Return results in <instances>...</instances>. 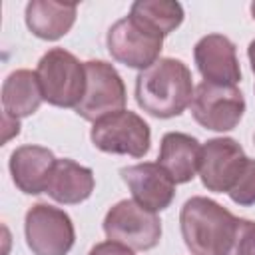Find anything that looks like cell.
<instances>
[{
    "mask_svg": "<svg viewBox=\"0 0 255 255\" xmlns=\"http://www.w3.org/2000/svg\"><path fill=\"white\" fill-rule=\"evenodd\" d=\"M201 145L199 141L183 131H167L159 143L157 163L167 171L173 183H187L199 171Z\"/></svg>",
    "mask_w": 255,
    "mask_h": 255,
    "instance_id": "cell-14",
    "label": "cell"
},
{
    "mask_svg": "<svg viewBox=\"0 0 255 255\" xmlns=\"http://www.w3.org/2000/svg\"><path fill=\"white\" fill-rule=\"evenodd\" d=\"M193 60L199 74L203 76V82L217 86H235L241 80L235 44L223 34L203 36L193 48Z\"/></svg>",
    "mask_w": 255,
    "mask_h": 255,
    "instance_id": "cell-12",
    "label": "cell"
},
{
    "mask_svg": "<svg viewBox=\"0 0 255 255\" xmlns=\"http://www.w3.org/2000/svg\"><path fill=\"white\" fill-rule=\"evenodd\" d=\"M106 46L116 62L143 72L159 60L163 36L128 14L126 18H120L116 24H112L106 36Z\"/></svg>",
    "mask_w": 255,
    "mask_h": 255,
    "instance_id": "cell-6",
    "label": "cell"
},
{
    "mask_svg": "<svg viewBox=\"0 0 255 255\" xmlns=\"http://www.w3.org/2000/svg\"><path fill=\"white\" fill-rule=\"evenodd\" d=\"M18 133H20V120H14V118L4 114V143L12 135H18Z\"/></svg>",
    "mask_w": 255,
    "mask_h": 255,
    "instance_id": "cell-22",
    "label": "cell"
},
{
    "mask_svg": "<svg viewBox=\"0 0 255 255\" xmlns=\"http://www.w3.org/2000/svg\"><path fill=\"white\" fill-rule=\"evenodd\" d=\"M251 14H253V20H255V2H251Z\"/></svg>",
    "mask_w": 255,
    "mask_h": 255,
    "instance_id": "cell-24",
    "label": "cell"
},
{
    "mask_svg": "<svg viewBox=\"0 0 255 255\" xmlns=\"http://www.w3.org/2000/svg\"><path fill=\"white\" fill-rule=\"evenodd\" d=\"M88 255H133V251L122 243H116V241H102L98 245H94L90 249Z\"/></svg>",
    "mask_w": 255,
    "mask_h": 255,
    "instance_id": "cell-21",
    "label": "cell"
},
{
    "mask_svg": "<svg viewBox=\"0 0 255 255\" xmlns=\"http://www.w3.org/2000/svg\"><path fill=\"white\" fill-rule=\"evenodd\" d=\"M122 179L133 195V201L147 211H163L175 197V183L159 163H137L122 167Z\"/></svg>",
    "mask_w": 255,
    "mask_h": 255,
    "instance_id": "cell-11",
    "label": "cell"
},
{
    "mask_svg": "<svg viewBox=\"0 0 255 255\" xmlns=\"http://www.w3.org/2000/svg\"><path fill=\"white\" fill-rule=\"evenodd\" d=\"M76 4L32 0L26 4V26L42 40H58L66 36L76 22Z\"/></svg>",
    "mask_w": 255,
    "mask_h": 255,
    "instance_id": "cell-16",
    "label": "cell"
},
{
    "mask_svg": "<svg viewBox=\"0 0 255 255\" xmlns=\"http://www.w3.org/2000/svg\"><path fill=\"white\" fill-rule=\"evenodd\" d=\"M42 102L44 96L36 72L16 70L8 74V78L2 84V108L6 116L14 120L28 118L34 112H38Z\"/></svg>",
    "mask_w": 255,
    "mask_h": 255,
    "instance_id": "cell-17",
    "label": "cell"
},
{
    "mask_svg": "<svg viewBox=\"0 0 255 255\" xmlns=\"http://www.w3.org/2000/svg\"><path fill=\"white\" fill-rule=\"evenodd\" d=\"M44 102L58 108H78L86 90V66L68 50H48L36 68Z\"/></svg>",
    "mask_w": 255,
    "mask_h": 255,
    "instance_id": "cell-3",
    "label": "cell"
},
{
    "mask_svg": "<svg viewBox=\"0 0 255 255\" xmlns=\"http://www.w3.org/2000/svg\"><path fill=\"white\" fill-rule=\"evenodd\" d=\"M193 120L211 131H231L245 114V98L235 86L201 82L189 104Z\"/></svg>",
    "mask_w": 255,
    "mask_h": 255,
    "instance_id": "cell-9",
    "label": "cell"
},
{
    "mask_svg": "<svg viewBox=\"0 0 255 255\" xmlns=\"http://www.w3.org/2000/svg\"><path fill=\"white\" fill-rule=\"evenodd\" d=\"M24 233L34 255H68L76 241V229L70 215L48 203H36L28 209Z\"/></svg>",
    "mask_w": 255,
    "mask_h": 255,
    "instance_id": "cell-8",
    "label": "cell"
},
{
    "mask_svg": "<svg viewBox=\"0 0 255 255\" xmlns=\"http://www.w3.org/2000/svg\"><path fill=\"white\" fill-rule=\"evenodd\" d=\"M243 147L233 137H213L201 145L199 177L201 183L215 193H229L237 177L247 165Z\"/></svg>",
    "mask_w": 255,
    "mask_h": 255,
    "instance_id": "cell-10",
    "label": "cell"
},
{
    "mask_svg": "<svg viewBox=\"0 0 255 255\" xmlns=\"http://www.w3.org/2000/svg\"><path fill=\"white\" fill-rule=\"evenodd\" d=\"M86 66V90L76 108V114L88 122H98L110 114L122 112L128 96L126 84L118 70L104 60H88Z\"/></svg>",
    "mask_w": 255,
    "mask_h": 255,
    "instance_id": "cell-7",
    "label": "cell"
},
{
    "mask_svg": "<svg viewBox=\"0 0 255 255\" xmlns=\"http://www.w3.org/2000/svg\"><path fill=\"white\" fill-rule=\"evenodd\" d=\"M56 157L42 145H20L10 155V173L16 187L28 195H38L48 189Z\"/></svg>",
    "mask_w": 255,
    "mask_h": 255,
    "instance_id": "cell-13",
    "label": "cell"
},
{
    "mask_svg": "<svg viewBox=\"0 0 255 255\" xmlns=\"http://www.w3.org/2000/svg\"><path fill=\"white\" fill-rule=\"evenodd\" d=\"M104 233L110 241L122 243L131 251H147L161 239V221L133 199H122L106 213Z\"/></svg>",
    "mask_w": 255,
    "mask_h": 255,
    "instance_id": "cell-4",
    "label": "cell"
},
{
    "mask_svg": "<svg viewBox=\"0 0 255 255\" xmlns=\"http://www.w3.org/2000/svg\"><path fill=\"white\" fill-rule=\"evenodd\" d=\"M189 68L175 58H159L135 78V102L153 118L167 120L183 114L193 100Z\"/></svg>",
    "mask_w": 255,
    "mask_h": 255,
    "instance_id": "cell-1",
    "label": "cell"
},
{
    "mask_svg": "<svg viewBox=\"0 0 255 255\" xmlns=\"http://www.w3.org/2000/svg\"><path fill=\"white\" fill-rule=\"evenodd\" d=\"M92 143L106 153L143 157L151 145L147 122L135 112L122 110L98 120L90 131Z\"/></svg>",
    "mask_w": 255,
    "mask_h": 255,
    "instance_id": "cell-5",
    "label": "cell"
},
{
    "mask_svg": "<svg viewBox=\"0 0 255 255\" xmlns=\"http://www.w3.org/2000/svg\"><path fill=\"white\" fill-rule=\"evenodd\" d=\"M247 56H249V64H251V70L255 74V40L249 42V48H247Z\"/></svg>",
    "mask_w": 255,
    "mask_h": 255,
    "instance_id": "cell-23",
    "label": "cell"
},
{
    "mask_svg": "<svg viewBox=\"0 0 255 255\" xmlns=\"http://www.w3.org/2000/svg\"><path fill=\"white\" fill-rule=\"evenodd\" d=\"M94 185H96L94 171L90 167L64 157L56 161L46 193L58 203L76 205L92 195Z\"/></svg>",
    "mask_w": 255,
    "mask_h": 255,
    "instance_id": "cell-15",
    "label": "cell"
},
{
    "mask_svg": "<svg viewBox=\"0 0 255 255\" xmlns=\"http://www.w3.org/2000/svg\"><path fill=\"white\" fill-rule=\"evenodd\" d=\"M225 255H255V221L239 217L235 237Z\"/></svg>",
    "mask_w": 255,
    "mask_h": 255,
    "instance_id": "cell-20",
    "label": "cell"
},
{
    "mask_svg": "<svg viewBox=\"0 0 255 255\" xmlns=\"http://www.w3.org/2000/svg\"><path fill=\"white\" fill-rule=\"evenodd\" d=\"M129 16L165 38L183 22V8L173 0H137L131 4Z\"/></svg>",
    "mask_w": 255,
    "mask_h": 255,
    "instance_id": "cell-18",
    "label": "cell"
},
{
    "mask_svg": "<svg viewBox=\"0 0 255 255\" xmlns=\"http://www.w3.org/2000/svg\"><path fill=\"white\" fill-rule=\"evenodd\" d=\"M237 221L239 217L229 209L201 195L187 199L179 213L181 237L193 255H225L235 237Z\"/></svg>",
    "mask_w": 255,
    "mask_h": 255,
    "instance_id": "cell-2",
    "label": "cell"
},
{
    "mask_svg": "<svg viewBox=\"0 0 255 255\" xmlns=\"http://www.w3.org/2000/svg\"><path fill=\"white\" fill-rule=\"evenodd\" d=\"M231 197L233 203L237 205H253L255 203V159H247V165L245 169L241 171V175L237 177L235 185L229 189L227 193Z\"/></svg>",
    "mask_w": 255,
    "mask_h": 255,
    "instance_id": "cell-19",
    "label": "cell"
}]
</instances>
